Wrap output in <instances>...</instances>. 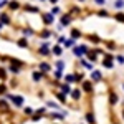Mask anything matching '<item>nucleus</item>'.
<instances>
[{
    "label": "nucleus",
    "mask_w": 124,
    "mask_h": 124,
    "mask_svg": "<svg viewBox=\"0 0 124 124\" xmlns=\"http://www.w3.org/2000/svg\"><path fill=\"white\" fill-rule=\"evenodd\" d=\"M5 99L7 101H12V104L15 106V108H22L23 106V96H20V94H5Z\"/></svg>",
    "instance_id": "f257e3e1"
},
{
    "label": "nucleus",
    "mask_w": 124,
    "mask_h": 124,
    "mask_svg": "<svg viewBox=\"0 0 124 124\" xmlns=\"http://www.w3.org/2000/svg\"><path fill=\"white\" fill-rule=\"evenodd\" d=\"M48 117L51 119V121H60V123H63L65 121V114L61 113V111H56V113H50Z\"/></svg>",
    "instance_id": "f03ea898"
},
{
    "label": "nucleus",
    "mask_w": 124,
    "mask_h": 124,
    "mask_svg": "<svg viewBox=\"0 0 124 124\" xmlns=\"http://www.w3.org/2000/svg\"><path fill=\"white\" fill-rule=\"evenodd\" d=\"M38 70L41 71V73H48V71L51 70V65H50V63H46V61H41V63L38 65Z\"/></svg>",
    "instance_id": "7ed1b4c3"
},
{
    "label": "nucleus",
    "mask_w": 124,
    "mask_h": 124,
    "mask_svg": "<svg viewBox=\"0 0 124 124\" xmlns=\"http://www.w3.org/2000/svg\"><path fill=\"white\" fill-rule=\"evenodd\" d=\"M60 91L63 93V94H71V86H70V83H65V85H60Z\"/></svg>",
    "instance_id": "20e7f679"
},
{
    "label": "nucleus",
    "mask_w": 124,
    "mask_h": 124,
    "mask_svg": "<svg viewBox=\"0 0 124 124\" xmlns=\"http://www.w3.org/2000/svg\"><path fill=\"white\" fill-rule=\"evenodd\" d=\"M81 93H83V91H81L79 88H76V89H71V98H73L75 101H79V99H81Z\"/></svg>",
    "instance_id": "39448f33"
},
{
    "label": "nucleus",
    "mask_w": 124,
    "mask_h": 124,
    "mask_svg": "<svg viewBox=\"0 0 124 124\" xmlns=\"http://www.w3.org/2000/svg\"><path fill=\"white\" fill-rule=\"evenodd\" d=\"M43 20H45L46 25H50V23L55 22V15H53V13H45V15H43Z\"/></svg>",
    "instance_id": "423d86ee"
},
{
    "label": "nucleus",
    "mask_w": 124,
    "mask_h": 124,
    "mask_svg": "<svg viewBox=\"0 0 124 124\" xmlns=\"http://www.w3.org/2000/svg\"><path fill=\"white\" fill-rule=\"evenodd\" d=\"M31 78H33V81H35V83H40V81L43 79V73H41V71H33Z\"/></svg>",
    "instance_id": "0eeeda50"
},
{
    "label": "nucleus",
    "mask_w": 124,
    "mask_h": 124,
    "mask_svg": "<svg viewBox=\"0 0 124 124\" xmlns=\"http://www.w3.org/2000/svg\"><path fill=\"white\" fill-rule=\"evenodd\" d=\"M85 119H86V123H88V124H96V117H94L93 113H86Z\"/></svg>",
    "instance_id": "6e6552de"
},
{
    "label": "nucleus",
    "mask_w": 124,
    "mask_h": 124,
    "mask_svg": "<svg viewBox=\"0 0 124 124\" xmlns=\"http://www.w3.org/2000/svg\"><path fill=\"white\" fill-rule=\"evenodd\" d=\"M46 108H50V109H58V111H61V106L58 104V103H55V101H46Z\"/></svg>",
    "instance_id": "1a4fd4ad"
},
{
    "label": "nucleus",
    "mask_w": 124,
    "mask_h": 124,
    "mask_svg": "<svg viewBox=\"0 0 124 124\" xmlns=\"http://www.w3.org/2000/svg\"><path fill=\"white\" fill-rule=\"evenodd\" d=\"M101 71H98V70H94V71H93V73H91V79H93V81H101Z\"/></svg>",
    "instance_id": "9d476101"
},
{
    "label": "nucleus",
    "mask_w": 124,
    "mask_h": 124,
    "mask_svg": "<svg viewBox=\"0 0 124 124\" xmlns=\"http://www.w3.org/2000/svg\"><path fill=\"white\" fill-rule=\"evenodd\" d=\"M55 96L58 98V101H60V103H63V104L66 103V94H63L61 91H56V93H55Z\"/></svg>",
    "instance_id": "9b49d317"
},
{
    "label": "nucleus",
    "mask_w": 124,
    "mask_h": 124,
    "mask_svg": "<svg viewBox=\"0 0 124 124\" xmlns=\"http://www.w3.org/2000/svg\"><path fill=\"white\" fill-rule=\"evenodd\" d=\"M61 51H63V48L58 46V45H55V46L51 48V53H53L55 56H61Z\"/></svg>",
    "instance_id": "f8f14e48"
},
{
    "label": "nucleus",
    "mask_w": 124,
    "mask_h": 124,
    "mask_svg": "<svg viewBox=\"0 0 124 124\" xmlns=\"http://www.w3.org/2000/svg\"><path fill=\"white\" fill-rule=\"evenodd\" d=\"M91 89H93V83H91V81H85V83H83V91L91 93Z\"/></svg>",
    "instance_id": "ddd939ff"
},
{
    "label": "nucleus",
    "mask_w": 124,
    "mask_h": 124,
    "mask_svg": "<svg viewBox=\"0 0 124 124\" xmlns=\"http://www.w3.org/2000/svg\"><path fill=\"white\" fill-rule=\"evenodd\" d=\"M17 45H18L20 48H28V40L27 38H20L18 41H17Z\"/></svg>",
    "instance_id": "4468645a"
},
{
    "label": "nucleus",
    "mask_w": 124,
    "mask_h": 124,
    "mask_svg": "<svg viewBox=\"0 0 124 124\" xmlns=\"http://www.w3.org/2000/svg\"><path fill=\"white\" fill-rule=\"evenodd\" d=\"M75 43H76V40L68 38V40H65V43H63V45H65L66 48H73V46H75Z\"/></svg>",
    "instance_id": "2eb2a0df"
},
{
    "label": "nucleus",
    "mask_w": 124,
    "mask_h": 124,
    "mask_svg": "<svg viewBox=\"0 0 124 124\" xmlns=\"http://www.w3.org/2000/svg\"><path fill=\"white\" fill-rule=\"evenodd\" d=\"M23 114L25 116H33L35 114V109H33V108H23Z\"/></svg>",
    "instance_id": "dca6fc26"
},
{
    "label": "nucleus",
    "mask_w": 124,
    "mask_h": 124,
    "mask_svg": "<svg viewBox=\"0 0 124 124\" xmlns=\"http://www.w3.org/2000/svg\"><path fill=\"white\" fill-rule=\"evenodd\" d=\"M109 103H111V106H114L116 103H117V96L111 91V94H109Z\"/></svg>",
    "instance_id": "f3484780"
},
{
    "label": "nucleus",
    "mask_w": 124,
    "mask_h": 124,
    "mask_svg": "<svg viewBox=\"0 0 124 124\" xmlns=\"http://www.w3.org/2000/svg\"><path fill=\"white\" fill-rule=\"evenodd\" d=\"M114 8H117V10L124 8V0H114Z\"/></svg>",
    "instance_id": "a211bd4d"
},
{
    "label": "nucleus",
    "mask_w": 124,
    "mask_h": 124,
    "mask_svg": "<svg viewBox=\"0 0 124 124\" xmlns=\"http://www.w3.org/2000/svg\"><path fill=\"white\" fill-rule=\"evenodd\" d=\"M51 35H53V31H50V30H43V31L40 33L41 38H48V37H51Z\"/></svg>",
    "instance_id": "6ab92c4d"
},
{
    "label": "nucleus",
    "mask_w": 124,
    "mask_h": 124,
    "mask_svg": "<svg viewBox=\"0 0 124 124\" xmlns=\"http://www.w3.org/2000/svg\"><path fill=\"white\" fill-rule=\"evenodd\" d=\"M79 37H81V31H79V30H73V31H71V38L73 40H76V38H79Z\"/></svg>",
    "instance_id": "aec40b11"
},
{
    "label": "nucleus",
    "mask_w": 124,
    "mask_h": 124,
    "mask_svg": "<svg viewBox=\"0 0 124 124\" xmlns=\"http://www.w3.org/2000/svg\"><path fill=\"white\" fill-rule=\"evenodd\" d=\"M8 70H10V73H13V75H18V73H20V68L15 66V65H10Z\"/></svg>",
    "instance_id": "412c9836"
},
{
    "label": "nucleus",
    "mask_w": 124,
    "mask_h": 124,
    "mask_svg": "<svg viewBox=\"0 0 124 124\" xmlns=\"http://www.w3.org/2000/svg\"><path fill=\"white\" fill-rule=\"evenodd\" d=\"M55 66H56L58 71H61V70L65 68V61H63V60H60V61H56V63H55Z\"/></svg>",
    "instance_id": "4be33fe9"
},
{
    "label": "nucleus",
    "mask_w": 124,
    "mask_h": 124,
    "mask_svg": "<svg viewBox=\"0 0 124 124\" xmlns=\"http://www.w3.org/2000/svg\"><path fill=\"white\" fill-rule=\"evenodd\" d=\"M70 22H71V18H70L68 15H63V17H61V25H68Z\"/></svg>",
    "instance_id": "5701e85b"
},
{
    "label": "nucleus",
    "mask_w": 124,
    "mask_h": 124,
    "mask_svg": "<svg viewBox=\"0 0 124 124\" xmlns=\"http://www.w3.org/2000/svg\"><path fill=\"white\" fill-rule=\"evenodd\" d=\"M0 109H8V103H7V99H0Z\"/></svg>",
    "instance_id": "b1692460"
},
{
    "label": "nucleus",
    "mask_w": 124,
    "mask_h": 124,
    "mask_svg": "<svg viewBox=\"0 0 124 124\" xmlns=\"http://www.w3.org/2000/svg\"><path fill=\"white\" fill-rule=\"evenodd\" d=\"M65 81H66V83H73V81H75V75H66V76H65Z\"/></svg>",
    "instance_id": "393cba45"
},
{
    "label": "nucleus",
    "mask_w": 124,
    "mask_h": 124,
    "mask_svg": "<svg viewBox=\"0 0 124 124\" xmlns=\"http://www.w3.org/2000/svg\"><path fill=\"white\" fill-rule=\"evenodd\" d=\"M22 33H23L25 37H31V35H33V30H30V28H25L23 31H22Z\"/></svg>",
    "instance_id": "a878e982"
},
{
    "label": "nucleus",
    "mask_w": 124,
    "mask_h": 124,
    "mask_svg": "<svg viewBox=\"0 0 124 124\" xmlns=\"http://www.w3.org/2000/svg\"><path fill=\"white\" fill-rule=\"evenodd\" d=\"M116 61H117L119 65H124V56L123 55H117V56H116Z\"/></svg>",
    "instance_id": "bb28decb"
},
{
    "label": "nucleus",
    "mask_w": 124,
    "mask_h": 124,
    "mask_svg": "<svg viewBox=\"0 0 124 124\" xmlns=\"http://www.w3.org/2000/svg\"><path fill=\"white\" fill-rule=\"evenodd\" d=\"M5 93H7V86L2 85V86H0V94H5Z\"/></svg>",
    "instance_id": "cd10ccee"
},
{
    "label": "nucleus",
    "mask_w": 124,
    "mask_h": 124,
    "mask_svg": "<svg viewBox=\"0 0 124 124\" xmlns=\"http://www.w3.org/2000/svg\"><path fill=\"white\" fill-rule=\"evenodd\" d=\"M10 8H18V3H17V2H12V3H10Z\"/></svg>",
    "instance_id": "c85d7f7f"
},
{
    "label": "nucleus",
    "mask_w": 124,
    "mask_h": 124,
    "mask_svg": "<svg viewBox=\"0 0 124 124\" xmlns=\"http://www.w3.org/2000/svg\"><path fill=\"white\" fill-rule=\"evenodd\" d=\"M96 3H98V5H104L106 3V0H94Z\"/></svg>",
    "instance_id": "c756f323"
},
{
    "label": "nucleus",
    "mask_w": 124,
    "mask_h": 124,
    "mask_svg": "<svg viewBox=\"0 0 124 124\" xmlns=\"http://www.w3.org/2000/svg\"><path fill=\"white\" fill-rule=\"evenodd\" d=\"M116 18L119 20V22H124V15H116Z\"/></svg>",
    "instance_id": "7c9ffc66"
},
{
    "label": "nucleus",
    "mask_w": 124,
    "mask_h": 124,
    "mask_svg": "<svg viewBox=\"0 0 124 124\" xmlns=\"http://www.w3.org/2000/svg\"><path fill=\"white\" fill-rule=\"evenodd\" d=\"M2 27H3V25H2V22H0V31H2Z\"/></svg>",
    "instance_id": "2f4dec72"
},
{
    "label": "nucleus",
    "mask_w": 124,
    "mask_h": 124,
    "mask_svg": "<svg viewBox=\"0 0 124 124\" xmlns=\"http://www.w3.org/2000/svg\"><path fill=\"white\" fill-rule=\"evenodd\" d=\"M53 124H58V123H53Z\"/></svg>",
    "instance_id": "473e14b6"
},
{
    "label": "nucleus",
    "mask_w": 124,
    "mask_h": 124,
    "mask_svg": "<svg viewBox=\"0 0 124 124\" xmlns=\"http://www.w3.org/2000/svg\"><path fill=\"white\" fill-rule=\"evenodd\" d=\"M114 124H119V123H114Z\"/></svg>",
    "instance_id": "72a5a7b5"
},
{
    "label": "nucleus",
    "mask_w": 124,
    "mask_h": 124,
    "mask_svg": "<svg viewBox=\"0 0 124 124\" xmlns=\"http://www.w3.org/2000/svg\"><path fill=\"white\" fill-rule=\"evenodd\" d=\"M81 124H83V123H81Z\"/></svg>",
    "instance_id": "f704fd0d"
}]
</instances>
